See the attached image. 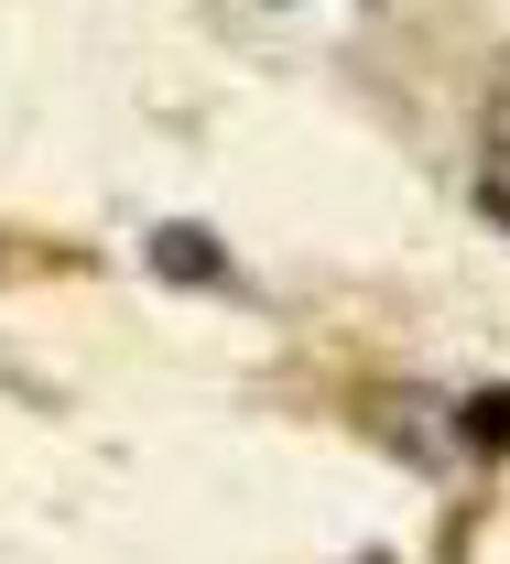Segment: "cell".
Listing matches in <instances>:
<instances>
[{
  "mask_svg": "<svg viewBox=\"0 0 510 564\" xmlns=\"http://www.w3.org/2000/svg\"><path fill=\"white\" fill-rule=\"evenodd\" d=\"M467 445H478V456L510 445V391H478V402H467Z\"/></svg>",
  "mask_w": 510,
  "mask_h": 564,
  "instance_id": "cell-2",
  "label": "cell"
},
{
  "mask_svg": "<svg viewBox=\"0 0 510 564\" xmlns=\"http://www.w3.org/2000/svg\"><path fill=\"white\" fill-rule=\"evenodd\" d=\"M152 272H174V282H228V261H218V239H207V228H152Z\"/></svg>",
  "mask_w": 510,
  "mask_h": 564,
  "instance_id": "cell-1",
  "label": "cell"
}]
</instances>
